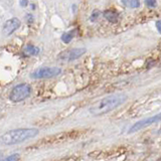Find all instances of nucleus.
Wrapping results in <instances>:
<instances>
[{
    "label": "nucleus",
    "mask_w": 161,
    "mask_h": 161,
    "mask_svg": "<svg viewBox=\"0 0 161 161\" xmlns=\"http://www.w3.org/2000/svg\"><path fill=\"white\" fill-rule=\"evenodd\" d=\"M128 100V96L126 94H112L107 97H104L103 99L99 100L98 102L91 106L89 109L90 113L94 116H102L111 111L115 110Z\"/></svg>",
    "instance_id": "obj_1"
},
{
    "label": "nucleus",
    "mask_w": 161,
    "mask_h": 161,
    "mask_svg": "<svg viewBox=\"0 0 161 161\" xmlns=\"http://www.w3.org/2000/svg\"><path fill=\"white\" fill-rule=\"evenodd\" d=\"M123 5H125L128 8L136 9L140 7V1L139 0H122Z\"/></svg>",
    "instance_id": "obj_11"
},
{
    "label": "nucleus",
    "mask_w": 161,
    "mask_h": 161,
    "mask_svg": "<svg viewBox=\"0 0 161 161\" xmlns=\"http://www.w3.org/2000/svg\"><path fill=\"white\" fill-rule=\"evenodd\" d=\"M87 51L86 47H76V48H71L68 51H65L61 53L58 56V60L65 63H70V61H76L83 56Z\"/></svg>",
    "instance_id": "obj_4"
},
{
    "label": "nucleus",
    "mask_w": 161,
    "mask_h": 161,
    "mask_svg": "<svg viewBox=\"0 0 161 161\" xmlns=\"http://www.w3.org/2000/svg\"><path fill=\"white\" fill-rule=\"evenodd\" d=\"M39 131L36 128H19L7 131L0 136V144L5 146L16 145L22 142L34 138Z\"/></svg>",
    "instance_id": "obj_2"
},
{
    "label": "nucleus",
    "mask_w": 161,
    "mask_h": 161,
    "mask_svg": "<svg viewBox=\"0 0 161 161\" xmlns=\"http://www.w3.org/2000/svg\"><path fill=\"white\" fill-rule=\"evenodd\" d=\"M100 15H101V11L98 10V9H94L93 12L91 13V17H90V20H91L92 22H95V21H96L99 17H100Z\"/></svg>",
    "instance_id": "obj_13"
},
{
    "label": "nucleus",
    "mask_w": 161,
    "mask_h": 161,
    "mask_svg": "<svg viewBox=\"0 0 161 161\" xmlns=\"http://www.w3.org/2000/svg\"><path fill=\"white\" fill-rule=\"evenodd\" d=\"M26 18L28 19V22H29V23H31L32 20H33V16H32V14H27Z\"/></svg>",
    "instance_id": "obj_17"
},
{
    "label": "nucleus",
    "mask_w": 161,
    "mask_h": 161,
    "mask_svg": "<svg viewBox=\"0 0 161 161\" xmlns=\"http://www.w3.org/2000/svg\"><path fill=\"white\" fill-rule=\"evenodd\" d=\"M76 32H77L76 29H72L68 32H65V33L61 35V41H63V43H67V44L70 43V42L74 39V37L76 36Z\"/></svg>",
    "instance_id": "obj_10"
},
{
    "label": "nucleus",
    "mask_w": 161,
    "mask_h": 161,
    "mask_svg": "<svg viewBox=\"0 0 161 161\" xmlns=\"http://www.w3.org/2000/svg\"><path fill=\"white\" fill-rule=\"evenodd\" d=\"M40 53V48L35 46H32V44H26L24 47H23V53L25 56H38Z\"/></svg>",
    "instance_id": "obj_9"
},
{
    "label": "nucleus",
    "mask_w": 161,
    "mask_h": 161,
    "mask_svg": "<svg viewBox=\"0 0 161 161\" xmlns=\"http://www.w3.org/2000/svg\"><path fill=\"white\" fill-rule=\"evenodd\" d=\"M155 25H156V28H157L158 32L161 34V19L160 20H157L155 22Z\"/></svg>",
    "instance_id": "obj_15"
},
{
    "label": "nucleus",
    "mask_w": 161,
    "mask_h": 161,
    "mask_svg": "<svg viewBox=\"0 0 161 161\" xmlns=\"http://www.w3.org/2000/svg\"><path fill=\"white\" fill-rule=\"evenodd\" d=\"M1 158H2V154L0 153V159H1Z\"/></svg>",
    "instance_id": "obj_20"
},
{
    "label": "nucleus",
    "mask_w": 161,
    "mask_h": 161,
    "mask_svg": "<svg viewBox=\"0 0 161 161\" xmlns=\"http://www.w3.org/2000/svg\"><path fill=\"white\" fill-rule=\"evenodd\" d=\"M103 16L106 18L108 21L112 23H116L119 20V13L117 11L113 10V9H108V10H105L103 12Z\"/></svg>",
    "instance_id": "obj_8"
},
{
    "label": "nucleus",
    "mask_w": 161,
    "mask_h": 161,
    "mask_svg": "<svg viewBox=\"0 0 161 161\" xmlns=\"http://www.w3.org/2000/svg\"><path fill=\"white\" fill-rule=\"evenodd\" d=\"M28 5V0H20V6L26 7Z\"/></svg>",
    "instance_id": "obj_16"
},
{
    "label": "nucleus",
    "mask_w": 161,
    "mask_h": 161,
    "mask_svg": "<svg viewBox=\"0 0 161 161\" xmlns=\"http://www.w3.org/2000/svg\"><path fill=\"white\" fill-rule=\"evenodd\" d=\"M20 158V155L18 153H13V154L7 156L5 158H1L0 161H18Z\"/></svg>",
    "instance_id": "obj_12"
},
{
    "label": "nucleus",
    "mask_w": 161,
    "mask_h": 161,
    "mask_svg": "<svg viewBox=\"0 0 161 161\" xmlns=\"http://www.w3.org/2000/svg\"><path fill=\"white\" fill-rule=\"evenodd\" d=\"M61 70L60 68H40L35 70L30 74V77L32 79H51L56 76L61 75Z\"/></svg>",
    "instance_id": "obj_5"
},
{
    "label": "nucleus",
    "mask_w": 161,
    "mask_h": 161,
    "mask_svg": "<svg viewBox=\"0 0 161 161\" xmlns=\"http://www.w3.org/2000/svg\"><path fill=\"white\" fill-rule=\"evenodd\" d=\"M20 26V20L16 17L10 18L4 23L3 25V29H2V33L5 36L12 34L16 29H18Z\"/></svg>",
    "instance_id": "obj_7"
},
{
    "label": "nucleus",
    "mask_w": 161,
    "mask_h": 161,
    "mask_svg": "<svg viewBox=\"0 0 161 161\" xmlns=\"http://www.w3.org/2000/svg\"><path fill=\"white\" fill-rule=\"evenodd\" d=\"M31 94V87L28 84H19L15 86L11 90L10 94H9V99L11 102L14 103H18L30 96Z\"/></svg>",
    "instance_id": "obj_3"
},
{
    "label": "nucleus",
    "mask_w": 161,
    "mask_h": 161,
    "mask_svg": "<svg viewBox=\"0 0 161 161\" xmlns=\"http://www.w3.org/2000/svg\"><path fill=\"white\" fill-rule=\"evenodd\" d=\"M72 9H73V12H76V10H77V6H76V4H73Z\"/></svg>",
    "instance_id": "obj_18"
},
{
    "label": "nucleus",
    "mask_w": 161,
    "mask_h": 161,
    "mask_svg": "<svg viewBox=\"0 0 161 161\" xmlns=\"http://www.w3.org/2000/svg\"><path fill=\"white\" fill-rule=\"evenodd\" d=\"M161 121V113H158L155 116H152V117H149V118H145V119H142L138 122H136L135 124L130 128V130L128 131L129 134L135 133V132L139 131V130H142L144 128L150 126L152 124H155V123H158Z\"/></svg>",
    "instance_id": "obj_6"
},
{
    "label": "nucleus",
    "mask_w": 161,
    "mask_h": 161,
    "mask_svg": "<svg viewBox=\"0 0 161 161\" xmlns=\"http://www.w3.org/2000/svg\"><path fill=\"white\" fill-rule=\"evenodd\" d=\"M144 2H145L146 5L150 7V8H155V7L157 6V1H156V0H144Z\"/></svg>",
    "instance_id": "obj_14"
},
{
    "label": "nucleus",
    "mask_w": 161,
    "mask_h": 161,
    "mask_svg": "<svg viewBox=\"0 0 161 161\" xmlns=\"http://www.w3.org/2000/svg\"><path fill=\"white\" fill-rule=\"evenodd\" d=\"M31 9H35V6H34V4H32V5H31Z\"/></svg>",
    "instance_id": "obj_19"
}]
</instances>
